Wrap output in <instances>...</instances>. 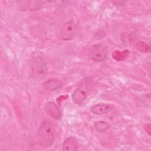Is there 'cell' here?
Listing matches in <instances>:
<instances>
[{"label": "cell", "instance_id": "1", "mask_svg": "<svg viewBox=\"0 0 151 151\" xmlns=\"http://www.w3.org/2000/svg\"><path fill=\"white\" fill-rule=\"evenodd\" d=\"M37 139L39 145L44 148L49 147L54 140V127L50 120L44 121L37 130Z\"/></svg>", "mask_w": 151, "mask_h": 151}, {"label": "cell", "instance_id": "2", "mask_svg": "<svg viewBox=\"0 0 151 151\" xmlns=\"http://www.w3.org/2000/svg\"><path fill=\"white\" fill-rule=\"evenodd\" d=\"M89 57L94 61L104 62L107 58V51L102 44H96L90 48Z\"/></svg>", "mask_w": 151, "mask_h": 151}, {"label": "cell", "instance_id": "3", "mask_svg": "<svg viewBox=\"0 0 151 151\" xmlns=\"http://www.w3.org/2000/svg\"><path fill=\"white\" fill-rule=\"evenodd\" d=\"M76 25L71 21H67L64 24L61 28V37L63 40L68 41L72 40L76 35Z\"/></svg>", "mask_w": 151, "mask_h": 151}, {"label": "cell", "instance_id": "4", "mask_svg": "<svg viewBox=\"0 0 151 151\" xmlns=\"http://www.w3.org/2000/svg\"><path fill=\"white\" fill-rule=\"evenodd\" d=\"M46 113L54 119H58L61 116V112L59 107L54 102L49 101L45 104Z\"/></svg>", "mask_w": 151, "mask_h": 151}, {"label": "cell", "instance_id": "5", "mask_svg": "<svg viewBox=\"0 0 151 151\" xmlns=\"http://www.w3.org/2000/svg\"><path fill=\"white\" fill-rule=\"evenodd\" d=\"M87 97V92L82 88H78L72 94V100L73 102L77 105H82Z\"/></svg>", "mask_w": 151, "mask_h": 151}, {"label": "cell", "instance_id": "6", "mask_svg": "<svg viewBox=\"0 0 151 151\" xmlns=\"http://www.w3.org/2000/svg\"><path fill=\"white\" fill-rule=\"evenodd\" d=\"M113 109L111 105L106 103H99L93 106L90 110L91 113L97 115H102L106 114Z\"/></svg>", "mask_w": 151, "mask_h": 151}, {"label": "cell", "instance_id": "7", "mask_svg": "<svg viewBox=\"0 0 151 151\" xmlns=\"http://www.w3.org/2000/svg\"><path fill=\"white\" fill-rule=\"evenodd\" d=\"M78 149V142L74 137H68L63 142V150L64 151H75Z\"/></svg>", "mask_w": 151, "mask_h": 151}, {"label": "cell", "instance_id": "8", "mask_svg": "<svg viewBox=\"0 0 151 151\" xmlns=\"http://www.w3.org/2000/svg\"><path fill=\"white\" fill-rule=\"evenodd\" d=\"M63 86V83L55 78H51L45 81L43 84V87L48 91H54L60 89Z\"/></svg>", "mask_w": 151, "mask_h": 151}, {"label": "cell", "instance_id": "9", "mask_svg": "<svg viewBox=\"0 0 151 151\" xmlns=\"http://www.w3.org/2000/svg\"><path fill=\"white\" fill-rule=\"evenodd\" d=\"M94 126L95 129L100 133H104L106 131H107L110 125L109 124L104 121H97L94 123Z\"/></svg>", "mask_w": 151, "mask_h": 151}, {"label": "cell", "instance_id": "10", "mask_svg": "<svg viewBox=\"0 0 151 151\" xmlns=\"http://www.w3.org/2000/svg\"><path fill=\"white\" fill-rule=\"evenodd\" d=\"M144 129L145 130V131L146 132V133L150 136V132H151V126L150 123H147L144 126Z\"/></svg>", "mask_w": 151, "mask_h": 151}, {"label": "cell", "instance_id": "11", "mask_svg": "<svg viewBox=\"0 0 151 151\" xmlns=\"http://www.w3.org/2000/svg\"><path fill=\"white\" fill-rule=\"evenodd\" d=\"M113 4H115L116 5H123L126 2L125 1H112Z\"/></svg>", "mask_w": 151, "mask_h": 151}]
</instances>
